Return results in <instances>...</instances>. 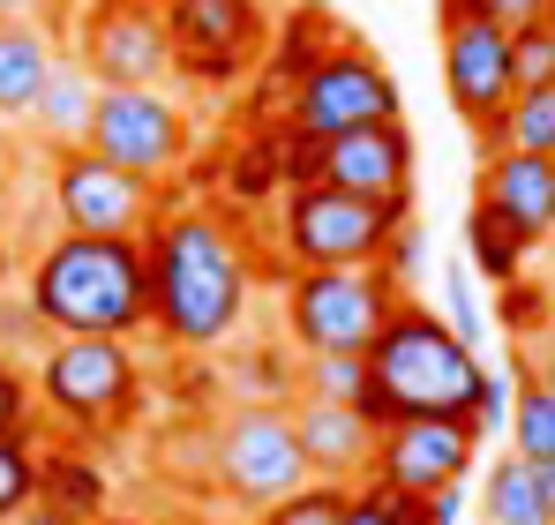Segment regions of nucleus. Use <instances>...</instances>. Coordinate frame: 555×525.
Listing matches in <instances>:
<instances>
[{
    "mask_svg": "<svg viewBox=\"0 0 555 525\" xmlns=\"http://www.w3.org/2000/svg\"><path fill=\"white\" fill-rule=\"evenodd\" d=\"M511 68H518V90L526 84H555V15L511 30Z\"/></svg>",
    "mask_w": 555,
    "mask_h": 525,
    "instance_id": "30",
    "label": "nucleus"
},
{
    "mask_svg": "<svg viewBox=\"0 0 555 525\" xmlns=\"http://www.w3.org/2000/svg\"><path fill=\"white\" fill-rule=\"evenodd\" d=\"M98 76L83 68V53L76 46H61V61H53V76L38 90V105H30V136L46 143V151H76V143H91V113H98Z\"/></svg>",
    "mask_w": 555,
    "mask_h": 525,
    "instance_id": "19",
    "label": "nucleus"
},
{
    "mask_svg": "<svg viewBox=\"0 0 555 525\" xmlns=\"http://www.w3.org/2000/svg\"><path fill=\"white\" fill-rule=\"evenodd\" d=\"M511 450L533 465L555 458V390H541L526 368H511Z\"/></svg>",
    "mask_w": 555,
    "mask_h": 525,
    "instance_id": "24",
    "label": "nucleus"
},
{
    "mask_svg": "<svg viewBox=\"0 0 555 525\" xmlns=\"http://www.w3.org/2000/svg\"><path fill=\"white\" fill-rule=\"evenodd\" d=\"M210 481L241 511H271L278 496H293L308 481V458H300L285 398H248V406L225 413V428L210 436Z\"/></svg>",
    "mask_w": 555,
    "mask_h": 525,
    "instance_id": "7",
    "label": "nucleus"
},
{
    "mask_svg": "<svg viewBox=\"0 0 555 525\" xmlns=\"http://www.w3.org/2000/svg\"><path fill=\"white\" fill-rule=\"evenodd\" d=\"M76 53L98 84H166L173 76V38L158 0H83Z\"/></svg>",
    "mask_w": 555,
    "mask_h": 525,
    "instance_id": "13",
    "label": "nucleus"
},
{
    "mask_svg": "<svg viewBox=\"0 0 555 525\" xmlns=\"http://www.w3.org/2000/svg\"><path fill=\"white\" fill-rule=\"evenodd\" d=\"M473 458H480V436H473L465 413H413V421L375 428L369 481L398 488V496H436V488L473 473Z\"/></svg>",
    "mask_w": 555,
    "mask_h": 525,
    "instance_id": "14",
    "label": "nucleus"
},
{
    "mask_svg": "<svg viewBox=\"0 0 555 525\" xmlns=\"http://www.w3.org/2000/svg\"><path fill=\"white\" fill-rule=\"evenodd\" d=\"M218 525H263V518H256V511H248V518H218Z\"/></svg>",
    "mask_w": 555,
    "mask_h": 525,
    "instance_id": "43",
    "label": "nucleus"
},
{
    "mask_svg": "<svg viewBox=\"0 0 555 525\" xmlns=\"http://www.w3.org/2000/svg\"><path fill=\"white\" fill-rule=\"evenodd\" d=\"M533 473H541V496H548V511H555V458H548V465H533Z\"/></svg>",
    "mask_w": 555,
    "mask_h": 525,
    "instance_id": "41",
    "label": "nucleus"
},
{
    "mask_svg": "<svg viewBox=\"0 0 555 525\" xmlns=\"http://www.w3.org/2000/svg\"><path fill=\"white\" fill-rule=\"evenodd\" d=\"M8 428H46V421H38V390H30V375L0 353V436H8Z\"/></svg>",
    "mask_w": 555,
    "mask_h": 525,
    "instance_id": "32",
    "label": "nucleus"
},
{
    "mask_svg": "<svg viewBox=\"0 0 555 525\" xmlns=\"http://www.w3.org/2000/svg\"><path fill=\"white\" fill-rule=\"evenodd\" d=\"M480 203L503 210V226H511L526 248H548V233H555V158L488 151V166H480Z\"/></svg>",
    "mask_w": 555,
    "mask_h": 525,
    "instance_id": "17",
    "label": "nucleus"
},
{
    "mask_svg": "<svg viewBox=\"0 0 555 525\" xmlns=\"http://www.w3.org/2000/svg\"><path fill=\"white\" fill-rule=\"evenodd\" d=\"M278 180H285V188H308V180H323V136H300V128H285V143H278Z\"/></svg>",
    "mask_w": 555,
    "mask_h": 525,
    "instance_id": "34",
    "label": "nucleus"
},
{
    "mask_svg": "<svg viewBox=\"0 0 555 525\" xmlns=\"http://www.w3.org/2000/svg\"><path fill=\"white\" fill-rule=\"evenodd\" d=\"M0 15H53V0H0ZM61 23V15H53Z\"/></svg>",
    "mask_w": 555,
    "mask_h": 525,
    "instance_id": "40",
    "label": "nucleus"
},
{
    "mask_svg": "<svg viewBox=\"0 0 555 525\" xmlns=\"http://www.w3.org/2000/svg\"><path fill=\"white\" fill-rule=\"evenodd\" d=\"M68 8H83V0H53V15H61V23H68Z\"/></svg>",
    "mask_w": 555,
    "mask_h": 525,
    "instance_id": "42",
    "label": "nucleus"
},
{
    "mask_svg": "<svg viewBox=\"0 0 555 525\" xmlns=\"http://www.w3.org/2000/svg\"><path fill=\"white\" fill-rule=\"evenodd\" d=\"M15 525H91V518H68V511H53V503H30Z\"/></svg>",
    "mask_w": 555,
    "mask_h": 525,
    "instance_id": "39",
    "label": "nucleus"
},
{
    "mask_svg": "<svg viewBox=\"0 0 555 525\" xmlns=\"http://www.w3.org/2000/svg\"><path fill=\"white\" fill-rule=\"evenodd\" d=\"M346 496H353L346 481H315V473H308L293 496H278L271 511H263V525H338L346 518Z\"/></svg>",
    "mask_w": 555,
    "mask_h": 525,
    "instance_id": "28",
    "label": "nucleus"
},
{
    "mask_svg": "<svg viewBox=\"0 0 555 525\" xmlns=\"http://www.w3.org/2000/svg\"><path fill=\"white\" fill-rule=\"evenodd\" d=\"M413 136L405 120H369V128H346L323 143V180L331 188H353V195H413Z\"/></svg>",
    "mask_w": 555,
    "mask_h": 525,
    "instance_id": "16",
    "label": "nucleus"
},
{
    "mask_svg": "<svg viewBox=\"0 0 555 525\" xmlns=\"http://www.w3.org/2000/svg\"><path fill=\"white\" fill-rule=\"evenodd\" d=\"M38 421L76 443H98L143 413V368L128 338H53L30 368Z\"/></svg>",
    "mask_w": 555,
    "mask_h": 525,
    "instance_id": "4",
    "label": "nucleus"
},
{
    "mask_svg": "<svg viewBox=\"0 0 555 525\" xmlns=\"http://www.w3.org/2000/svg\"><path fill=\"white\" fill-rule=\"evenodd\" d=\"M331 46H338V23H331V15H323V8L308 0V8H293L285 23H271L263 68H271V84L293 90L300 76H308V68H315V61H323V53H331Z\"/></svg>",
    "mask_w": 555,
    "mask_h": 525,
    "instance_id": "21",
    "label": "nucleus"
},
{
    "mask_svg": "<svg viewBox=\"0 0 555 525\" xmlns=\"http://www.w3.org/2000/svg\"><path fill=\"white\" fill-rule=\"evenodd\" d=\"M548 248H555V233H548Z\"/></svg>",
    "mask_w": 555,
    "mask_h": 525,
    "instance_id": "45",
    "label": "nucleus"
},
{
    "mask_svg": "<svg viewBox=\"0 0 555 525\" xmlns=\"http://www.w3.org/2000/svg\"><path fill=\"white\" fill-rule=\"evenodd\" d=\"M293 390H300V398H338V406H361V398H369V353H300Z\"/></svg>",
    "mask_w": 555,
    "mask_h": 525,
    "instance_id": "25",
    "label": "nucleus"
},
{
    "mask_svg": "<svg viewBox=\"0 0 555 525\" xmlns=\"http://www.w3.org/2000/svg\"><path fill=\"white\" fill-rule=\"evenodd\" d=\"M480 375H488L480 346H465L436 308H421L405 293L383 316V331L369 338V398H361V413L375 428L413 421V413H465Z\"/></svg>",
    "mask_w": 555,
    "mask_h": 525,
    "instance_id": "3",
    "label": "nucleus"
},
{
    "mask_svg": "<svg viewBox=\"0 0 555 525\" xmlns=\"http://www.w3.org/2000/svg\"><path fill=\"white\" fill-rule=\"evenodd\" d=\"M158 8H166L173 68L195 84H241L271 46V15L256 0H158Z\"/></svg>",
    "mask_w": 555,
    "mask_h": 525,
    "instance_id": "11",
    "label": "nucleus"
},
{
    "mask_svg": "<svg viewBox=\"0 0 555 525\" xmlns=\"http://www.w3.org/2000/svg\"><path fill=\"white\" fill-rule=\"evenodd\" d=\"M38 503H53V511H68V518L98 525L105 503H113V481H105V465H98L76 436L38 443Z\"/></svg>",
    "mask_w": 555,
    "mask_h": 525,
    "instance_id": "20",
    "label": "nucleus"
},
{
    "mask_svg": "<svg viewBox=\"0 0 555 525\" xmlns=\"http://www.w3.org/2000/svg\"><path fill=\"white\" fill-rule=\"evenodd\" d=\"M465 256H473V270L480 278H495V285H511V278H526V241L503 226V210H488L480 195H473V210H465Z\"/></svg>",
    "mask_w": 555,
    "mask_h": 525,
    "instance_id": "23",
    "label": "nucleus"
},
{
    "mask_svg": "<svg viewBox=\"0 0 555 525\" xmlns=\"http://www.w3.org/2000/svg\"><path fill=\"white\" fill-rule=\"evenodd\" d=\"M38 428H8L0 436V525H15L38 503Z\"/></svg>",
    "mask_w": 555,
    "mask_h": 525,
    "instance_id": "27",
    "label": "nucleus"
},
{
    "mask_svg": "<svg viewBox=\"0 0 555 525\" xmlns=\"http://www.w3.org/2000/svg\"><path fill=\"white\" fill-rule=\"evenodd\" d=\"M53 218L61 233H113V241H143L166 218V188L113 158H98L91 143L53 158Z\"/></svg>",
    "mask_w": 555,
    "mask_h": 525,
    "instance_id": "8",
    "label": "nucleus"
},
{
    "mask_svg": "<svg viewBox=\"0 0 555 525\" xmlns=\"http://www.w3.org/2000/svg\"><path fill=\"white\" fill-rule=\"evenodd\" d=\"M61 61V23L53 15H0V120H30L38 90Z\"/></svg>",
    "mask_w": 555,
    "mask_h": 525,
    "instance_id": "18",
    "label": "nucleus"
},
{
    "mask_svg": "<svg viewBox=\"0 0 555 525\" xmlns=\"http://www.w3.org/2000/svg\"><path fill=\"white\" fill-rule=\"evenodd\" d=\"M369 120H398V76L353 38H338L300 84L285 90V128H300V136L331 143V136L369 128Z\"/></svg>",
    "mask_w": 555,
    "mask_h": 525,
    "instance_id": "9",
    "label": "nucleus"
},
{
    "mask_svg": "<svg viewBox=\"0 0 555 525\" xmlns=\"http://www.w3.org/2000/svg\"><path fill=\"white\" fill-rule=\"evenodd\" d=\"M91 151L166 188L188 166L181 98H166V84H105L98 90V113H91Z\"/></svg>",
    "mask_w": 555,
    "mask_h": 525,
    "instance_id": "10",
    "label": "nucleus"
},
{
    "mask_svg": "<svg viewBox=\"0 0 555 525\" xmlns=\"http://www.w3.org/2000/svg\"><path fill=\"white\" fill-rule=\"evenodd\" d=\"M0 285H8V241H0Z\"/></svg>",
    "mask_w": 555,
    "mask_h": 525,
    "instance_id": "44",
    "label": "nucleus"
},
{
    "mask_svg": "<svg viewBox=\"0 0 555 525\" xmlns=\"http://www.w3.org/2000/svg\"><path fill=\"white\" fill-rule=\"evenodd\" d=\"M405 300V285L383 262H323L285 278V338L293 353H369L383 316Z\"/></svg>",
    "mask_w": 555,
    "mask_h": 525,
    "instance_id": "5",
    "label": "nucleus"
},
{
    "mask_svg": "<svg viewBox=\"0 0 555 525\" xmlns=\"http://www.w3.org/2000/svg\"><path fill=\"white\" fill-rule=\"evenodd\" d=\"M413 218V195H353V188H331V180H308V188H285V218H278V241L293 270H323V262H383L390 226Z\"/></svg>",
    "mask_w": 555,
    "mask_h": 525,
    "instance_id": "6",
    "label": "nucleus"
},
{
    "mask_svg": "<svg viewBox=\"0 0 555 525\" xmlns=\"http://www.w3.org/2000/svg\"><path fill=\"white\" fill-rule=\"evenodd\" d=\"M338 525H405V518H398V496H390L383 481H353L346 518H338Z\"/></svg>",
    "mask_w": 555,
    "mask_h": 525,
    "instance_id": "36",
    "label": "nucleus"
},
{
    "mask_svg": "<svg viewBox=\"0 0 555 525\" xmlns=\"http://www.w3.org/2000/svg\"><path fill=\"white\" fill-rule=\"evenodd\" d=\"M465 421H473V436H503V428H511V375H480Z\"/></svg>",
    "mask_w": 555,
    "mask_h": 525,
    "instance_id": "35",
    "label": "nucleus"
},
{
    "mask_svg": "<svg viewBox=\"0 0 555 525\" xmlns=\"http://www.w3.org/2000/svg\"><path fill=\"white\" fill-rule=\"evenodd\" d=\"M495 293H503V331H511V338H533V331H548L555 293L541 285V278H511V285H495Z\"/></svg>",
    "mask_w": 555,
    "mask_h": 525,
    "instance_id": "29",
    "label": "nucleus"
},
{
    "mask_svg": "<svg viewBox=\"0 0 555 525\" xmlns=\"http://www.w3.org/2000/svg\"><path fill=\"white\" fill-rule=\"evenodd\" d=\"M30 308L53 338H135L151 323V256L113 233H53L30 262Z\"/></svg>",
    "mask_w": 555,
    "mask_h": 525,
    "instance_id": "2",
    "label": "nucleus"
},
{
    "mask_svg": "<svg viewBox=\"0 0 555 525\" xmlns=\"http://www.w3.org/2000/svg\"><path fill=\"white\" fill-rule=\"evenodd\" d=\"M488 525H555L533 458H518V450H511V458H495V465H488Z\"/></svg>",
    "mask_w": 555,
    "mask_h": 525,
    "instance_id": "22",
    "label": "nucleus"
},
{
    "mask_svg": "<svg viewBox=\"0 0 555 525\" xmlns=\"http://www.w3.org/2000/svg\"><path fill=\"white\" fill-rule=\"evenodd\" d=\"M451 15H480V23H495V30H526V23L555 15V0H443V23H451Z\"/></svg>",
    "mask_w": 555,
    "mask_h": 525,
    "instance_id": "31",
    "label": "nucleus"
},
{
    "mask_svg": "<svg viewBox=\"0 0 555 525\" xmlns=\"http://www.w3.org/2000/svg\"><path fill=\"white\" fill-rule=\"evenodd\" d=\"M285 413H293V436H300V458H308V473L315 481H369L375 465V421L361 406H338V398H285Z\"/></svg>",
    "mask_w": 555,
    "mask_h": 525,
    "instance_id": "15",
    "label": "nucleus"
},
{
    "mask_svg": "<svg viewBox=\"0 0 555 525\" xmlns=\"http://www.w3.org/2000/svg\"><path fill=\"white\" fill-rule=\"evenodd\" d=\"M421 256H428L421 218H398V226H390V241H383V270H390L398 285H413V278H421Z\"/></svg>",
    "mask_w": 555,
    "mask_h": 525,
    "instance_id": "33",
    "label": "nucleus"
},
{
    "mask_svg": "<svg viewBox=\"0 0 555 525\" xmlns=\"http://www.w3.org/2000/svg\"><path fill=\"white\" fill-rule=\"evenodd\" d=\"M511 368H526V375H533L541 390H555V331H533L526 346L511 353Z\"/></svg>",
    "mask_w": 555,
    "mask_h": 525,
    "instance_id": "38",
    "label": "nucleus"
},
{
    "mask_svg": "<svg viewBox=\"0 0 555 525\" xmlns=\"http://www.w3.org/2000/svg\"><path fill=\"white\" fill-rule=\"evenodd\" d=\"M443 300H451V331H459L465 346H480V338H488V323H480V308H473L465 270H443Z\"/></svg>",
    "mask_w": 555,
    "mask_h": 525,
    "instance_id": "37",
    "label": "nucleus"
},
{
    "mask_svg": "<svg viewBox=\"0 0 555 525\" xmlns=\"http://www.w3.org/2000/svg\"><path fill=\"white\" fill-rule=\"evenodd\" d=\"M151 256V331L173 353L225 346L248 316V256L218 210H166L143 233Z\"/></svg>",
    "mask_w": 555,
    "mask_h": 525,
    "instance_id": "1",
    "label": "nucleus"
},
{
    "mask_svg": "<svg viewBox=\"0 0 555 525\" xmlns=\"http://www.w3.org/2000/svg\"><path fill=\"white\" fill-rule=\"evenodd\" d=\"M443 90H451L459 120L480 136V151H503V105L518 90L511 30H495L480 15H451L443 23Z\"/></svg>",
    "mask_w": 555,
    "mask_h": 525,
    "instance_id": "12",
    "label": "nucleus"
},
{
    "mask_svg": "<svg viewBox=\"0 0 555 525\" xmlns=\"http://www.w3.org/2000/svg\"><path fill=\"white\" fill-rule=\"evenodd\" d=\"M503 151H533L555 158V84H526L503 105Z\"/></svg>",
    "mask_w": 555,
    "mask_h": 525,
    "instance_id": "26",
    "label": "nucleus"
}]
</instances>
